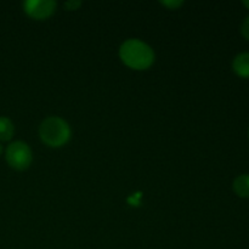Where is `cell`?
Returning <instances> with one entry per match:
<instances>
[{
  "label": "cell",
  "mask_w": 249,
  "mask_h": 249,
  "mask_svg": "<svg viewBox=\"0 0 249 249\" xmlns=\"http://www.w3.org/2000/svg\"><path fill=\"white\" fill-rule=\"evenodd\" d=\"M119 57L131 70H147L155 62V53L143 41L139 39H128L119 48Z\"/></svg>",
  "instance_id": "obj_1"
},
{
  "label": "cell",
  "mask_w": 249,
  "mask_h": 249,
  "mask_svg": "<svg viewBox=\"0 0 249 249\" xmlns=\"http://www.w3.org/2000/svg\"><path fill=\"white\" fill-rule=\"evenodd\" d=\"M71 135L72 131L70 124L60 117H48L41 122L39 126V136L49 147H62L70 141Z\"/></svg>",
  "instance_id": "obj_2"
},
{
  "label": "cell",
  "mask_w": 249,
  "mask_h": 249,
  "mask_svg": "<svg viewBox=\"0 0 249 249\" xmlns=\"http://www.w3.org/2000/svg\"><path fill=\"white\" fill-rule=\"evenodd\" d=\"M5 160L7 164L15 170H26L33 160L32 150L23 141H14L5 151Z\"/></svg>",
  "instance_id": "obj_3"
},
{
  "label": "cell",
  "mask_w": 249,
  "mask_h": 249,
  "mask_svg": "<svg viewBox=\"0 0 249 249\" xmlns=\"http://www.w3.org/2000/svg\"><path fill=\"white\" fill-rule=\"evenodd\" d=\"M23 10L32 18L46 19L56 11V2L53 0H26Z\"/></svg>",
  "instance_id": "obj_4"
},
{
  "label": "cell",
  "mask_w": 249,
  "mask_h": 249,
  "mask_svg": "<svg viewBox=\"0 0 249 249\" xmlns=\"http://www.w3.org/2000/svg\"><path fill=\"white\" fill-rule=\"evenodd\" d=\"M232 70L238 77L249 78V53H238L233 58Z\"/></svg>",
  "instance_id": "obj_5"
},
{
  "label": "cell",
  "mask_w": 249,
  "mask_h": 249,
  "mask_svg": "<svg viewBox=\"0 0 249 249\" xmlns=\"http://www.w3.org/2000/svg\"><path fill=\"white\" fill-rule=\"evenodd\" d=\"M233 191L238 197L242 198H248L249 197V174L238 175L235 180H233Z\"/></svg>",
  "instance_id": "obj_6"
},
{
  "label": "cell",
  "mask_w": 249,
  "mask_h": 249,
  "mask_svg": "<svg viewBox=\"0 0 249 249\" xmlns=\"http://www.w3.org/2000/svg\"><path fill=\"white\" fill-rule=\"evenodd\" d=\"M15 134V126L9 117H0V141H10Z\"/></svg>",
  "instance_id": "obj_7"
},
{
  "label": "cell",
  "mask_w": 249,
  "mask_h": 249,
  "mask_svg": "<svg viewBox=\"0 0 249 249\" xmlns=\"http://www.w3.org/2000/svg\"><path fill=\"white\" fill-rule=\"evenodd\" d=\"M82 5V2L79 0H70V1L65 2V7L68 10V11H74V10H78Z\"/></svg>",
  "instance_id": "obj_8"
},
{
  "label": "cell",
  "mask_w": 249,
  "mask_h": 249,
  "mask_svg": "<svg viewBox=\"0 0 249 249\" xmlns=\"http://www.w3.org/2000/svg\"><path fill=\"white\" fill-rule=\"evenodd\" d=\"M241 33L245 36L247 40H249V16L245 18V21L242 22V26H241Z\"/></svg>",
  "instance_id": "obj_9"
},
{
  "label": "cell",
  "mask_w": 249,
  "mask_h": 249,
  "mask_svg": "<svg viewBox=\"0 0 249 249\" xmlns=\"http://www.w3.org/2000/svg\"><path fill=\"white\" fill-rule=\"evenodd\" d=\"M160 4L164 5V6L169 7V9H178L179 6H181L184 4V1H179V0H167V1H160Z\"/></svg>",
  "instance_id": "obj_10"
},
{
  "label": "cell",
  "mask_w": 249,
  "mask_h": 249,
  "mask_svg": "<svg viewBox=\"0 0 249 249\" xmlns=\"http://www.w3.org/2000/svg\"><path fill=\"white\" fill-rule=\"evenodd\" d=\"M242 4H243V5H245V6H246V7H247V9H249V0H246V1H243V2H242Z\"/></svg>",
  "instance_id": "obj_11"
},
{
  "label": "cell",
  "mask_w": 249,
  "mask_h": 249,
  "mask_svg": "<svg viewBox=\"0 0 249 249\" xmlns=\"http://www.w3.org/2000/svg\"><path fill=\"white\" fill-rule=\"evenodd\" d=\"M1 152H2V146L1 143H0V155H1Z\"/></svg>",
  "instance_id": "obj_12"
},
{
  "label": "cell",
  "mask_w": 249,
  "mask_h": 249,
  "mask_svg": "<svg viewBox=\"0 0 249 249\" xmlns=\"http://www.w3.org/2000/svg\"><path fill=\"white\" fill-rule=\"evenodd\" d=\"M248 136H249V130H248Z\"/></svg>",
  "instance_id": "obj_13"
}]
</instances>
